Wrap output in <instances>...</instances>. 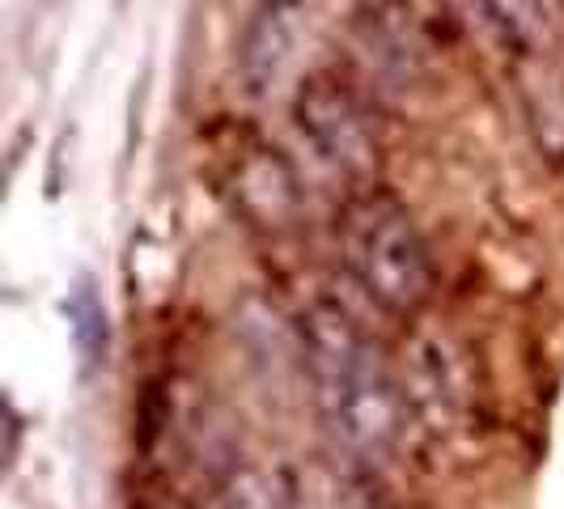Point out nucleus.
Masks as SVG:
<instances>
[{"label":"nucleus","instance_id":"1","mask_svg":"<svg viewBox=\"0 0 564 509\" xmlns=\"http://www.w3.org/2000/svg\"><path fill=\"white\" fill-rule=\"evenodd\" d=\"M302 353L318 416L339 446L366 463H387L408 433V391L382 348L352 314L318 302L302 314Z\"/></svg>","mask_w":564,"mask_h":509},{"label":"nucleus","instance_id":"2","mask_svg":"<svg viewBox=\"0 0 564 509\" xmlns=\"http://www.w3.org/2000/svg\"><path fill=\"white\" fill-rule=\"evenodd\" d=\"M339 259L378 311L416 318L433 302L437 268L421 226L395 196L366 187L339 217Z\"/></svg>","mask_w":564,"mask_h":509},{"label":"nucleus","instance_id":"3","mask_svg":"<svg viewBox=\"0 0 564 509\" xmlns=\"http://www.w3.org/2000/svg\"><path fill=\"white\" fill-rule=\"evenodd\" d=\"M297 132L311 149L336 170L339 178L369 187L382 170V128L369 111V102L332 73H314L297 85L293 98Z\"/></svg>","mask_w":564,"mask_h":509},{"label":"nucleus","instance_id":"4","mask_svg":"<svg viewBox=\"0 0 564 509\" xmlns=\"http://www.w3.org/2000/svg\"><path fill=\"white\" fill-rule=\"evenodd\" d=\"M221 192L229 196V208L259 234L281 238L302 221V183L276 144H234L221 166Z\"/></svg>","mask_w":564,"mask_h":509},{"label":"nucleus","instance_id":"5","mask_svg":"<svg viewBox=\"0 0 564 509\" xmlns=\"http://www.w3.org/2000/svg\"><path fill=\"white\" fill-rule=\"evenodd\" d=\"M306 34H311V13H306L302 0H263L259 13L247 22L242 47H238L247 89L259 98L276 94L293 77Z\"/></svg>","mask_w":564,"mask_h":509},{"label":"nucleus","instance_id":"6","mask_svg":"<svg viewBox=\"0 0 564 509\" xmlns=\"http://www.w3.org/2000/svg\"><path fill=\"white\" fill-rule=\"evenodd\" d=\"M463 353H454L446 339H424L412 357V373L403 378L408 408L421 416L433 433H454L463 429L476 396H471V378L458 361Z\"/></svg>","mask_w":564,"mask_h":509},{"label":"nucleus","instance_id":"7","mask_svg":"<svg viewBox=\"0 0 564 509\" xmlns=\"http://www.w3.org/2000/svg\"><path fill=\"white\" fill-rule=\"evenodd\" d=\"M221 509H289L276 497V488L268 480H259V476H247V480H234L226 492V501Z\"/></svg>","mask_w":564,"mask_h":509}]
</instances>
